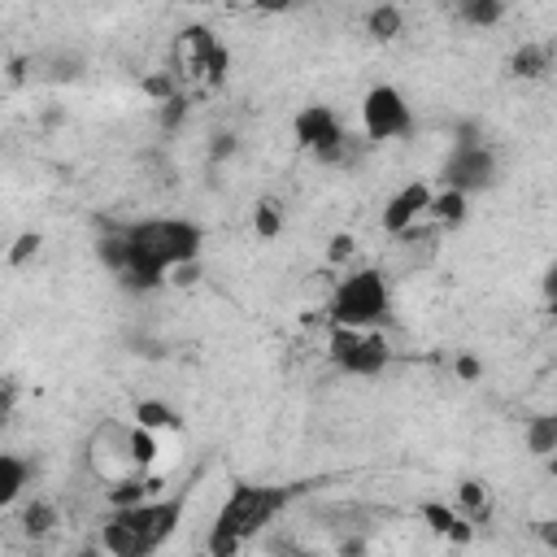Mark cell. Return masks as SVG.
<instances>
[{
  "label": "cell",
  "mask_w": 557,
  "mask_h": 557,
  "mask_svg": "<svg viewBox=\"0 0 557 557\" xmlns=\"http://www.w3.org/2000/svg\"><path fill=\"white\" fill-rule=\"evenodd\" d=\"M122 235V287L152 292L183 265H191L205 248V231L191 218H139L117 231Z\"/></svg>",
  "instance_id": "obj_1"
},
{
  "label": "cell",
  "mask_w": 557,
  "mask_h": 557,
  "mask_svg": "<svg viewBox=\"0 0 557 557\" xmlns=\"http://www.w3.org/2000/svg\"><path fill=\"white\" fill-rule=\"evenodd\" d=\"M292 500V487L278 483H235L226 500L218 505L209 531H205V553L209 557H239Z\"/></svg>",
  "instance_id": "obj_2"
},
{
  "label": "cell",
  "mask_w": 557,
  "mask_h": 557,
  "mask_svg": "<svg viewBox=\"0 0 557 557\" xmlns=\"http://www.w3.org/2000/svg\"><path fill=\"white\" fill-rule=\"evenodd\" d=\"M183 496L144 500L135 509H109V518L100 522V548L109 557H152L183 527Z\"/></svg>",
  "instance_id": "obj_3"
},
{
  "label": "cell",
  "mask_w": 557,
  "mask_h": 557,
  "mask_svg": "<svg viewBox=\"0 0 557 557\" xmlns=\"http://www.w3.org/2000/svg\"><path fill=\"white\" fill-rule=\"evenodd\" d=\"M392 313V283L379 265H357L348 270L326 305L331 326H348V331H374L379 322H387Z\"/></svg>",
  "instance_id": "obj_4"
},
{
  "label": "cell",
  "mask_w": 557,
  "mask_h": 557,
  "mask_svg": "<svg viewBox=\"0 0 557 557\" xmlns=\"http://www.w3.org/2000/svg\"><path fill=\"white\" fill-rule=\"evenodd\" d=\"M292 135H296V144H300L305 152H313V157L326 161V165H348V161H357V152H361V144H366V139H352V135L344 131V117H339L331 104H305V109L292 117Z\"/></svg>",
  "instance_id": "obj_5"
},
{
  "label": "cell",
  "mask_w": 557,
  "mask_h": 557,
  "mask_svg": "<svg viewBox=\"0 0 557 557\" xmlns=\"http://www.w3.org/2000/svg\"><path fill=\"white\" fill-rule=\"evenodd\" d=\"M326 352H331L335 370H344L352 379H374L392 361V344L379 331H348V326H331Z\"/></svg>",
  "instance_id": "obj_6"
},
{
  "label": "cell",
  "mask_w": 557,
  "mask_h": 557,
  "mask_svg": "<svg viewBox=\"0 0 557 557\" xmlns=\"http://www.w3.org/2000/svg\"><path fill=\"white\" fill-rule=\"evenodd\" d=\"M413 126V109L405 100V91L396 83H374L361 96V131L366 144H383V139H400Z\"/></svg>",
  "instance_id": "obj_7"
},
{
  "label": "cell",
  "mask_w": 557,
  "mask_h": 557,
  "mask_svg": "<svg viewBox=\"0 0 557 557\" xmlns=\"http://www.w3.org/2000/svg\"><path fill=\"white\" fill-rule=\"evenodd\" d=\"M496 170H500V161H496V148L492 144L453 148L448 161H444V187H453L461 196H474V191H483V187L496 183Z\"/></svg>",
  "instance_id": "obj_8"
},
{
  "label": "cell",
  "mask_w": 557,
  "mask_h": 557,
  "mask_svg": "<svg viewBox=\"0 0 557 557\" xmlns=\"http://www.w3.org/2000/svg\"><path fill=\"white\" fill-rule=\"evenodd\" d=\"M87 466L100 474V479H126V474H139L135 461H131V426L122 422H100L91 444H87Z\"/></svg>",
  "instance_id": "obj_9"
},
{
  "label": "cell",
  "mask_w": 557,
  "mask_h": 557,
  "mask_svg": "<svg viewBox=\"0 0 557 557\" xmlns=\"http://www.w3.org/2000/svg\"><path fill=\"white\" fill-rule=\"evenodd\" d=\"M431 200H435V191H431V183L426 178H409L405 187H396L392 196H387V205H383V231L387 235H409L426 213H431Z\"/></svg>",
  "instance_id": "obj_10"
},
{
  "label": "cell",
  "mask_w": 557,
  "mask_h": 557,
  "mask_svg": "<svg viewBox=\"0 0 557 557\" xmlns=\"http://www.w3.org/2000/svg\"><path fill=\"white\" fill-rule=\"evenodd\" d=\"M183 44H187V61H191V74L209 87H222L226 83V70H231V52L222 48V39L205 26H187L183 30Z\"/></svg>",
  "instance_id": "obj_11"
},
{
  "label": "cell",
  "mask_w": 557,
  "mask_h": 557,
  "mask_svg": "<svg viewBox=\"0 0 557 557\" xmlns=\"http://www.w3.org/2000/svg\"><path fill=\"white\" fill-rule=\"evenodd\" d=\"M553 70H557V44L553 39H527L509 57V74L513 78H548Z\"/></svg>",
  "instance_id": "obj_12"
},
{
  "label": "cell",
  "mask_w": 557,
  "mask_h": 557,
  "mask_svg": "<svg viewBox=\"0 0 557 557\" xmlns=\"http://www.w3.org/2000/svg\"><path fill=\"white\" fill-rule=\"evenodd\" d=\"M422 522H426L435 535H444V540H453V544H461V548L474 540V522H470L461 509H453V505L426 500V505H422Z\"/></svg>",
  "instance_id": "obj_13"
},
{
  "label": "cell",
  "mask_w": 557,
  "mask_h": 557,
  "mask_svg": "<svg viewBox=\"0 0 557 557\" xmlns=\"http://www.w3.org/2000/svg\"><path fill=\"white\" fill-rule=\"evenodd\" d=\"M30 479H35V466L22 453H0V509H9Z\"/></svg>",
  "instance_id": "obj_14"
},
{
  "label": "cell",
  "mask_w": 557,
  "mask_h": 557,
  "mask_svg": "<svg viewBox=\"0 0 557 557\" xmlns=\"http://www.w3.org/2000/svg\"><path fill=\"white\" fill-rule=\"evenodd\" d=\"M400 30H405V13H400L396 4H374V9L366 13V35H370V39L392 44V39H400Z\"/></svg>",
  "instance_id": "obj_15"
},
{
  "label": "cell",
  "mask_w": 557,
  "mask_h": 557,
  "mask_svg": "<svg viewBox=\"0 0 557 557\" xmlns=\"http://www.w3.org/2000/svg\"><path fill=\"white\" fill-rule=\"evenodd\" d=\"M104 500H109V509H135V505L152 500V496H148V479H144V474L113 479V483L104 487Z\"/></svg>",
  "instance_id": "obj_16"
},
{
  "label": "cell",
  "mask_w": 557,
  "mask_h": 557,
  "mask_svg": "<svg viewBox=\"0 0 557 557\" xmlns=\"http://www.w3.org/2000/svg\"><path fill=\"white\" fill-rule=\"evenodd\" d=\"M522 440H527V453L553 457V453H557V413H535V418L527 422Z\"/></svg>",
  "instance_id": "obj_17"
},
{
  "label": "cell",
  "mask_w": 557,
  "mask_h": 557,
  "mask_svg": "<svg viewBox=\"0 0 557 557\" xmlns=\"http://www.w3.org/2000/svg\"><path fill=\"white\" fill-rule=\"evenodd\" d=\"M57 522H61V513H57V505H52V500H44V496H35V500L22 509V531H26L30 540L52 535V531H57Z\"/></svg>",
  "instance_id": "obj_18"
},
{
  "label": "cell",
  "mask_w": 557,
  "mask_h": 557,
  "mask_svg": "<svg viewBox=\"0 0 557 557\" xmlns=\"http://www.w3.org/2000/svg\"><path fill=\"white\" fill-rule=\"evenodd\" d=\"M135 422L148 431H178L183 426V418L165 400H135Z\"/></svg>",
  "instance_id": "obj_19"
},
{
  "label": "cell",
  "mask_w": 557,
  "mask_h": 557,
  "mask_svg": "<svg viewBox=\"0 0 557 557\" xmlns=\"http://www.w3.org/2000/svg\"><path fill=\"white\" fill-rule=\"evenodd\" d=\"M466 200H470V196H461V191L444 187V191H435V200H431V213H426V218H435L440 226H461V222H466Z\"/></svg>",
  "instance_id": "obj_20"
},
{
  "label": "cell",
  "mask_w": 557,
  "mask_h": 557,
  "mask_svg": "<svg viewBox=\"0 0 557 557\" xmlns=\"http://www.w3.org/2000/svg\"><path fill=\"white\" fill-rule=\"evenodd\" d=\"M457 13H461V22H470V26H496V22L505 17V4H500V0H461Z\"/></svg>",
  "instance_id": "obj_21"
},
{
  "label": "cell",
  "mask_w": 557,
  "mask_h": 557,
  "mask_svg": "<svg viewBox=\"0 0 557 557\" xmlns=\"http://www.w3.org/2000/svg\"><path fill=\"white\" fill-rule=\"evenodd\" d=\"M252 231L261 235V239H278V231H283V205L278 200H257V209H252Z\"/></svg>",
  "instance_id": "obj_22"
},
{
  "label": "cell",
  "mask_w": 557,
  "mask_h": 557,
  "mask_svg": "<svg viewBox=\"0 0 557 557\" xmlns=\"http://www.w3.org/2000/svg\"><path fill=\"white\" fill-rule=\"evenodd\" d=\"M131 461H135V470H139V474L157 461V431H148V426L131 422Z\"/></svg>",
  "instance_id": "obj_23"
},
{
  "label": "cell",
  "mask_w": 557,
  "mask_h": 557,
  "mask_svg": "<svg viewBox=\"0 0 557 557\" xmlns=\"http://www.w3.org/2000/svg\"><path fill=\"white\" fill-rule=\"evenodd\" d=\"M457 500H461V513L474 522V518H483V513H492V505H487V492H483V483H474V479H466L461 487H457Z\"/></svg>",
  "instance_id": "obj_24"
},
{
  "label": "cell",
  "mask_w": 557,
  "mask_h": 557,
  "mask_svg": "<svg viewBox=\"0 0 557 557\" xmlns=\"http://www.w3.org/2000/svg\"><path fill=\"white\" fill-rule=\"evenodd\" d=\"M352 248H357V239H352L348 231L331 235V261H344V257H352Z\"/></svg>",
  "instance_id": "obj_25"
},
{
  "label": "cell",
  "mask_w": 557,
  "mask_h": 557,
  "mask_svg": "<svg viewBox=\"0 0 557 557\" xmlns=\"http://www.w3.org/2000/svg\"><path fill=\"white\" fill-rule=\"evenodd\" d=\"M183 113H187V100H183V96H174V100H165V104H161V122H165V126L183 122Z\"/></svg>",
  "instance_id": "obj_26"
},
{
  "label": "cell",
  "mask_w": 557,
  "mask_h": 557,
  "mask_svg": "<svg viewBox=\"0 0 557 557\" xmlns=\"http://www.w3.org/2000/svg\"><path fill=\"white\" fill-rule=\"evenodd\" d=\"M535 535H540V544H544V548H548V553H557V518H544V522H540V531H535Z\"/></svg>",
  "instance_id": "obj_27"
},
{
  "label": "cell",
  "mask_w": 557,
  "mask_h": 557,
  "mask_svg": "<svg viewBox=\"0 0 557 557\" xmlns=\"http://www.w3.org/2000/svg\"><path fill=\"white\" fill-rule=\"evenodd\" d=\"M35 248H39V235H22V239H17V248H13V261H22V257H30Z\"/></svg>",
  "instance_id": "obj_28"
},
{
  "label": "cell",
  "mask_w": 557,
  "mask_h": 557,
  "mask_svg": "<svg viewBox=\"0 0 557 557\" xmlns=\"http://www.w3.org/2000/svg\"><path fill=\"white\" fill-rule=\"evenodd\" d=\"M540 287H544V300H557V261L544 270V283Z\"/></svg>",
  "instance_id": "obj_29"
},
{
  "label": "cell",
  "mask_w": 557,
  "mask_h": 557,
  "mask_svg": "<svg viewBox=\"0 0 557 557\" xmlns=\"http://www.w3.org/2000/svg\"><path fill=\"white\" fill-rule=\"evenodd\" d=\"M457 370H461V379H474V374H479V361H470V357H461V361H457Z\"/></svg>",
  "instance_id": "obj_30"
},
{
  "label": "cell",
  "mask_w": 557,
  "mask_h": 557,
  "mask_svg": "<svg viewBox=\"0 0 557 557\" xmlns=\"http://www.w3.org/2000/svg\"><path fill=\"white\" fill-rule=\"evenodd\" d=\"M548 318H553V322H557V300H548Z\"/></svg>",
  "instance_id": "obj_31"
}]
</instances>
